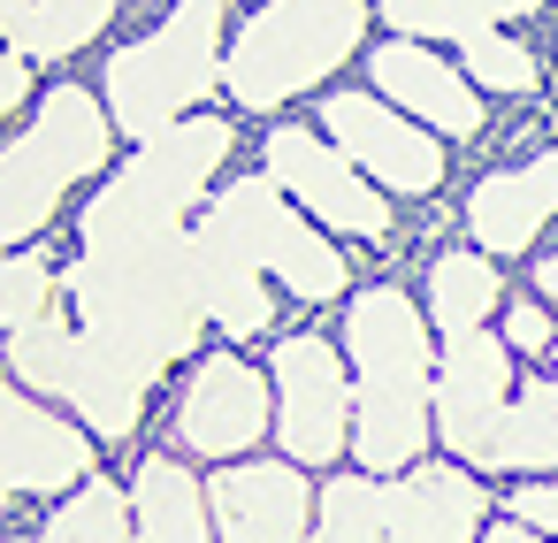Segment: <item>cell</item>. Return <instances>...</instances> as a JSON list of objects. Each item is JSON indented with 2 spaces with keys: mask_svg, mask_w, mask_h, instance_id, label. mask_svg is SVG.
<instances>
[{
  "mask_svg": "<svg viewBox=\"0 0 558 543\" xmlns=\"http://www.w3.org/2000/svg\"><path fill=\"white\" fill-rule=\"evenodd\" d=\"M222 161H230V123L184 116L138 138V154L85 200V238L70 268L77 314L146 383L199 345L207 306H199V253H192L184 207L207 192Z\"/></svg>",
  "mask_w": 558,
  "mask_h": 543,
  "instance_id": "1",
  "label": "cell"
},
{
  "mask_svg": "<svg viewBox=\"0 0 558 543\" xmlns=\"http://www.w3.org/2000/svg\"><path fill=\"white\" fill-rule=\"evenodd\" d=\"M344 352H352V451L367 474H398L428 444V406H436V367H428V329L405 291L375 283L344 314Z\"/></svg>",
  "mask_w": 558,
  "mask_h": 543,
  "instance_id": "2",
  "label": "cell"
},
{
  "mask_svg": "<svg viewBox=\"0 0 558 543\" xmlns=\"http://www.w3.org/2000/svg\"><path fill=\"white\" fill-rule=\"evenodd\" d=\"M108 146H116L108 100H93L85 85H54L39 100L32 131L0 154V253L24 245L32 230H47L62 192H77L85 177L108 169Z\"/></svg>",
  "mask_w": 558,
  "mask_h": 543,
  "instance_id": "3",
  "label": "cell"
},
{
  "mask_svg": "<svg viewBox=\"0 0 558 543\" xmlns=\"http://www.w3.org/2000/svg\"><path fill=\"white\" fill-rule=\"evenodd\" d=\"M367 32V0H268L222 55V93L238 108H283L322 85Z\"/></svg>",
  "mask_w": 558,
  "mask_h": 543,
  "instance_id": "4",
  "label": "cell"
},
{
  "mask_svg": "<svg viewBox=\"0 0 558 543\" xmlns=\"http://www.w3.org/2000/svg\"><path fill=\"white\" fill-rule=\"evenodd\" d=\"M222 77V0H177V9L108 62V116L123 138H154L184 123L207 85Z\"/></svg>",
  "mask_w": 558,
  "mask_h": 543,
  "instance_id": "5",
  "label": "cell"
},
{
  "mask_svg": "<svg viewBox=\"0 0 558 543\" xmlns=\"http://www.w3.org/2000/svg\"><path fill=\"white\" fill-rule=\"evenodd\" d=\"M489 520V490L466 467H398V474H337L314 497V528L337 543L367 535H421V543H459Z\"/></svg>",
  "mask_w": 558,
  "mask_h": 543,
  "instance_id": "6",
  "label": "cell"
},
{
  "mask_svg": "<svg viewBox=\"0 0 558 543\" xmlns=\"http://www.w3.org/2000/svg\"><path fill=\"white\" fill-rule=\"evenodd\" d=\"M9 375H24V390L62 398L93 436H131L146 413V375H131L93 329H70L54 314H32L24 329H9Z\"/></svg>",
  "mask_w": 558,
  "mask_h": 543,
  "instance_id": "7",
  "label": "cell"
},
{
  "mask_svg": "<svg viewBox=\"0 0 558 543\" xmlns=\"http://www.w3.org/2000/svg\"><path fill=\"white\" fill-rule=\"evenodd\" d=\"M207 230L222 245H238L260 276H276L291 299H337L344 291V253L299 207H283V184L268 169L245 177V184H222L215 207H207Z\"/></svg>",
  "mask_w": 558,
  "mask_h": 543,
  "instance_id": "8",
  "label": "cell"
},
{
  "mask_svg": "<svg viewBox=\"0 0 558 543\" xmlns=\"http://www.w3.org/2000/svg\"><path fill=\"white\" fill-rule=\"evenodd\" d=\"M260 169H268L322 230H344V238H383V230H390V192H383L337 138H322V123H314V131H268Z\"/></svg>",
  "mask_w": 558,
  "mask_h": 543,
  "instance_id": "9",
  "label": "cell"
},
{
  "mask_svg": "<svg viewBox=\"0 0 558 543\" xmlns=\"http://www.w3.org/2000/svg\"><path fill=\"white\" fill-rule=\"evenodd\" d=\"M505 406H512V345L489 329H451L436 360V436L466 467H497Z\"/></svg>",
  "mask_w": 558,
  "mask_h": 543,
  "instance_id": "10",
  "label": "cell"
},
{
  "mask_svg": "<svg viewBox=\"0 0 558 543\" xmlns=\"http://www.w3.org/2000/svg\"><path fill=\"white\" fill-rule=\"evenodd\" d=\"M276 436L299 467L337 459V444H352V375L329 352V337H283L276 360Z\"/></svg>",
  "mask_w": 558,
  "mask_h": 543,
  "instance_id": "11",
  "label": "cell"
},
{
  "mask_svg": "<svg viewBox=\"0 0 558 543\" xmlns=\"http://www.w3.org/2000/svg\"><path fill=\"white\" fill-rule=\"evenodd\" d=\"M322 131L383 184V192H436L444 184V146L421 116H405L398 100H367V93H329Z\"/></svg>",
  "mask_w": 558,
  "mask_h": 543,
  "instance_id": "12",
  "label": "cell"
},
{
  "mask_svg": "<svg viewBox=\"0 0 558 543\" xmlns=\"http://www.w3.org/2000/svg\"><path fill=\"white\" fill-rule=\"evenodd\" d=\"M260 429H268V383H260V367H245L238 352H207L199 375L184 383L177 436L192 451H207V459H238Z\"/></svg>",
  "mask_w": 558,
  "mask_h": 543,
  "instance_id": "13",
  "label": "cell"
},
{
  "mask_svg": "<svg viewBox=\"0 0 558 543\" xmlns=\"http://www.w3.org/2000/svg\"><path fill=\"white\" fill-rule=\"evenodd\" d=\"M207 505H215V528L238 535V543H260V535H306L314 528V490L299 474V459H245V467H222L207 482Z\"/></svg>",
  "mask_w": 558,
  "mask_h": 543,
  "instance_id": "14",
  "label": "cell"
},
{
  "mask_svg": "<svg viewBox=\"0 0 558 543\" xmlns=\"http://www.w3.org/2000/svg\"><path fill=\"white\" fill-rule=\"evenodd\" d=\"M85 429H70L62 413L32 406L9 375H0V482L9 490H32V497H54L70 482H85Z\"/></svg>",
  "mask_w": 558,
  "mask_h": 543,
  "instance_id": "15",
  "label": "cell"
},
{
  "mask_svg": "<svg viewBox=\"0 0 558 543\" xmlns=\"http://www.w3.org/2000/svg\"><path fill=\"white\" fill-rule=\"evenodd\" d=\"M367 77L383 85V100H398L405 116H421L428 131H451V138H482V100H474V77L451 70L444 55H428L421 39H390L375 47Z\"/></svg>",
  "mask_w": 558,
  "mask_h": 543,
  "instance_id": "16",
  "label": "cell"
},
{
  "mask_svg": "<svg viewBox=\"0 0 558 543\" xmlns=\"http://www.w3.org/2000/svg\"><path fill=\"white\" fill-rule=\"evenodd\" d=\"M550 215H558V154L497 169V177H482L466 192V230H474L482 253H527Z\"/></svg>",
  "mask_w": 558,
  "mask_h": 543,
  "instance_id": "17",
  "label": "cell"
},
{
  "mask_svg": "<svg viewBox=\"0 0 558 543\" xmlns=\"http://www.w3.org/2000/svg\"><path fill=\"white\" fill-rule=\"evenodd\" d=\"M192 253H199V306H207V322L230 329V337H260L268 329V283H260V268L238 245H222L207 222L192 230Z\"/></svg>",
  "mask_w": 558,
  "mask_h": 543,
  "instance_id": "18",
  "label": "cell"
},
{
  "mask_svg": "<svg viewBox=\"0 0 558 543\" xmlns=\"http://www.w3.org/2000/svg\"><path fill=\"white\" fill-rule=\"evenodd\" d=\"M131 512H138V535H161V543H199L215 505L207 490L177 467V459H138L131 474Z\"/></svg>",
  "mask_w": 558,
  "mask_h": 543,
  "instance_id": "19",
  "label": "cell"
},
{
  "mask_svg": "<svg viewBox=\"0 0 558 543\" xmlns=\"http://www.w3.org/2000/svg\"><path fill=\"white\" fill-rule=\"evenodd\" d=\"M497 467H505V474H558V345H550V375L527 383V390L505 406Z\"/></svg>",
  "mask_w": 558,
  "mask_h": 543,
  "instance_id": "20",
  "label": "cell"
},
{
  "mask_svg": "<svg viewBox=\"0 0 558 543\" xmlns=\"http://www.w3.org/2000/svg\"><path fill=\"white\" fill-rule=\"evenodd\" d=\"M116 16V0H32V9L9 24V47L24 62H70L85 39H100Z\"/></svg>",
  "mask_w": 558,
  "mask_h": 543,
  "instance_id": "21",
  "label": "cell"
},
{
  "mask_svg": "<svg viewBox=\"0 0 558 543\" xmlns=\"http://www.w3.org/2000/svg\"><path fill=\"white\" fill-rule=\"evenodd\" d=\"M543 0H383V16H390V32H405V39H466V32H482V24H512V16H535Z\"/></svg>",
  "mask_w": 558,
  "mask_h": 543,
  "instance_id": "22",
  "label": "cell"
},
{
  "mask_svg": "<svg viewBox=\"0 0 558 543\" xmlns=\"http://www.w3.org/2000/svg\"><path fill=\"white\" fill-rule=\"evenodd\" d=\"M428 314L444 322V337L451 329H482L497 314V268H489V253H444L428 268Z\"/></svg>",
  "mask_w": 558,
  "mask_h": 543,
  "instance_id": "23",
  "label": "cell"
},
{
  "mask_svg": "<svg viewBox=\"0 0 558 543\" xmlns=\"http://www.w3.org/2000/svg\"><path fill=\"white\" fill-rule=\"evenodd\" d=\"M138 528V512H131V497L108 482V474H85V482H70V497L47 512V535L54 543H77V535H93V543H116V535H131Z\"/></svg>",
  "mask_w": 558,
  "mask_h": 543,
  "instance_id": "24",
  "label": "cell"
},
{
  "mask_svg": "<svg viewBox=\"0 0 558 543\" xmlns=\"http://www.w3.org/2000/svg\"><path fill=\"white\" fill-rule=\"evenodd\" d=\"M459 62H466V77L489 85V93H535V55H527L520 39H505V24L466 32V39H459Z\"/></svg>",
  "mask_w": 558,
  "mask_h": 543,
  "instance_id": "25",
  "label": "cell"
},
{
  "mask_svg": "<svg viewBox=\"0 0 558 543\" xmlns=\"http://www.w3.org/2000/svg\"><path fill=\"white\" fill-rule=\"evenodd\" d=\"M54 276L39 253H0V329H24L32 314H47Z\"/></svg>",
  "mask_w": 558,
  "mask_h": 543,
  "instance_id": "26",
  "label": "cell"
},
{
  "mask_svg": "<svg viewBox=\"0 0 558 543\" xmlns=\"http://www.w3.org/2000/svg\"><path fill=\"white\" fill-rule=\"evenodd\" d=\"M512 512H520L535 535H558V482H520V490H512Z\"/></svg>",
  "mask_w": 558,
  "mask_h": 543,
  "instance_id": "27",
  "label": "cell"
},
{
  "mask_svg": "<svg viewBox=\"0 0 558 543\" xmlns=\"http://www.w3.org/2000/svg\"><path fill=\"white\" fill-rule=\"evenodd\" d=\"M505 337H512V352H543V345H550V314H543L535 299H520V306L505 314Z\"/></svg>",
  "mask_w": 558,
  "mask_h": 543,
  "instance_id": "28",
  "label": "cell"
},
{
  "mask_svg": "<svg viewBox=\"0 0 558 543\" xmlns=\"http://www.w3.org/2000/svg\"><path fill=\"white\" fill-rule=\"evenodd\" d=\"M24 85H32L24 55H16V47H0V123H9V116L24 108Z\"/></svg>",
  "mask_w": 558,
  "mask_h": 543,
  "instance_id": "29",
  "label": "cell"
},
{
  "mask_svg": "<svg viewBox=\"0 0 558 543\" xmlns=\"http://www.w3.org/2000/svg\"><path fill=\"white\" fill-rule=\"evenodd\" d=\"M535 283H543V291L558 299V253H543V261H535Z\"/></svg>",
  "mask_w": 558,
  "mask_h": 543,
  "instance_id": "30",
  "label": "cell"
},
{
  "mask_svg": "<svg viewBox=\"0 0 558 543\" xmlns=\"http://www.w3.org/2000/svg\"><path fill=\"white\" fill-rule=\"evenodd\" d=\"M24 9H32V0H0V39H9V24H16Z\"/></svg>",
  "mask_w": 558,
  "mask_h": 543,
  "instance_id": "31",
  "label": "cell"
}]
</instances>
